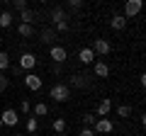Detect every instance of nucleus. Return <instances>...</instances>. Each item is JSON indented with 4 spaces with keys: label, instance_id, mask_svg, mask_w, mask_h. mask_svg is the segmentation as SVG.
I'll return each mask as SVG.
<instances>
[{
    "label": "nucleus",
    "instance_id": "a878e982",
    "mask_svg": "<svg viewBox=\"0 0 146 136\" xmlns=\"http://www.w3.org/2000/svg\"><path fill=\"white\" fill-rule=\"evenodd\" d=\"M68 29H71V24H68L66 20H63V22H56V32H61V34H63V32H68Z\"/></svg>",
    "mask_w": 146,
    "mask_h": 136
},
{
    "label": "nucleus",
    "instance_id": "4468645a",
    "mask_svg": "<svg viewBox=\"0 0 146 136\" xmlns=\"http://www.w3.org/2000/svg\"><path fill=\"white\" fill-rule=\"evenodd\" d=\"M110 24H112V29H117V32H122L127 27V17L124 15H115L112 20H110Z\"/></svg>",
    "mask_w": 146,
    "mask_h": 136
},
{
    "label": "nucleus",
    "instance_id": "cd10ccee",
    "mask_svg": "<svg viewBox=\"0 0 146 136\" xmlns=\"http://www.w3.org/2000/svg\"><path fill=\"white\" fill-rule=\"evenodd\" d=\"M20 112H22V114H29V112H32V105L27 102V100H22V105H20Z\"/></svg>",
    "mask_w": 146,
    "mask_h": 136
},
{
    "label": "nucleus",
    "instance_id": "dca6fc26",
    "mask_svg": "<svg viewBox=\"0 0 146 136\" xmlns=\"http://www.w3.org/2000/svg\"><path fill=\"white\" fill-rule=\"evenodd\" d=\"M46 114H49V105H46V102H36L32 117H36V119H39V117H46Z\"/></svg>",
    "mask_w": 146,
    "mask_h": 136
},
{
    "label": "nucleus",
    "instance_id": "bb28decb",
    "mask_svg": "<svg viewBox=\"0 0 146 136\" xmlns=\"http://www.w3.org/2000/svg\"><path fill=\"white\" fill-rule=\"evenodd\" d=\"M51 73L54 75H61L63 73V63H51Z\"/></svg>",
    "mask_w": 146,
    "mask_h": 136
},
{
    "label": "nucleus",
    "instance_id": "e433bc0d",
    "mask_svg": "<svg viewBox=\"0 0 146 136\" xmlns=\"http://www.w3.org/2000/svg\"><path fill=\"white\" fill-rule=\"evenodd\" d=\"M0 42H3V39H0Z\"/></svg>",
    "mask_w": 146,
    "mask_h": 136
},
{
    "label": "nucleus",
    "instance_id": "1a4fd4ad",
    "mask_svg": "<svg viewBox=\"0 0 146 136\" xmlns=\"http://www.w3.org/2000/svg\"><path fill=\"white\" fill-rule=\"evenodd\" d=\"M34 66H36V56L32 51H25L20 56V68H25V71H34Z\"/></svg>",
    "mask_w": 146,
    "mask_h": 136
},
{
    "label": "nucleus",
    "instance_id": "20e7f679",
    "mask_svg": "<svg viewBox=\"0 0 146 136\" xmlns=\"http://www.w3.org/2000/svg\"><path fill=\"white\" fill-rule=\"evenodd\" d=\"M112 129H115V124L107 119V117H98L93 124V131L95 134H112Z\"/></svg>",
    "mask_w": 146,
    "mask_h": 136
},
{
    "label": "nucleus",
    "instance_id": "ddd939ff",
    "mask_svg": "<svg viewBox=\"0 0 146 136\" xmlns=\"http://www.w3.org/2000/svg\"><path fill=\"white\" fill-rule=\"evenodd\" d=\"M54 39H56V32H54L51 27H44V29L39 32V42L42 44H54Z\"/></svg>",
    "mask_w": 146,
    "mask_h": 136
},
{
    "label": "nucleus",
    "instance_id": "a211bd4d",
    "mask_svg": "<svg viewBox=\"0 0 146 136\" xmlns=\"http://www.w3.org/2000/svg\"><path fill=\"white\" fill-rule=\"evenodd\" d=\"M20 20L25 22V24H32V22L36 20V15H34V10H29V7H25V10H20Z\"/></svg>",
    "mask_w": 146,
    "mask_h": 136
},
{
    "label": "nucleus",
    "instance_id": "f03ea898",
    "mask_svg": "<svg viewBox=\"0 0 146 136\" xmlns=\"http://www.w3.org/2000/svg\"><path fill=\"white\" fill-rule=\"evenodd\" d=\"M68 85H73V88H83V90H88L90 85H93V73H73L71 75V83Z\"/></svg>",
    "mask_w": 146,
    "mask_h": 136
},
{
    "label": "nucleus",
    "instance_id": "f3484780",
    "mask_svg": "<svg viewBox=\"0 0 146 136\" xmlns=\"http://www.w3.org/2000/svg\"><path fill=\"white\" fill-rule=\"evenodd\" d=\"M49 17H51V20H54V24H56V22H63V20H66V12H63V7L54 5V10L49 12Z\"/></svg>",
    "mask_w": 146,
    "mask_h": 136
},
{
    "label": "nucleus",
    "instance_id": "2f4dec72",
    "mask_svg": "<svg viewBox=\"0 0 146 136\" xmlns=\"http://www.w3.org/2000/svg\"><path fill=\"white\" fill-rule=\"evenodd\" d=\"M12 136H25V134H12Z\"/></svg>",
    "mask_w": 146,
    "mask_h": 136
},
{
    "label": "nucleus",
    "instance_id": "f704fd0d",
    "mask_svg": "<svg viewBox=\"0 0 146 136\" xmlns=\"http://www.w3.org/2000/svg\"><path fill=\"white\" fill-rule=\"evenodd\" d=\"M56 136H66V134H56Z\"/></svg>",
    "mask_w": 146,
    "mask_h": 136
},
{
    "label": "nucleus",
    "instance_id": "6ab92c4d",
    "mask_svg": "<svg viewBox=\"0 0 146 136\" xmlns=\"http://www.w3.org/2000/svg\"><path fill=\"white\" fill-rule=\"evenodd\" d=\"M17 34H20V37H34V27L32 24H25V22H20V27H17Z\"/></svg>",
    "mask_w": 146,
    "mask_h": 136
},
{
    "label": "nucleus",
    "instance_id": "5701e85b",
    "mask_svg": "<svg viewBox=\"0 0 146 136\" xmlns=\"http://www.w3.org/2000/svg\"><path fill=\"white\" fill-rule=\"evenodd\" d=\"M80 119H83V126H93V124H95V119H98V117H95L93 112H88V114H83V117H80Z\"/></svg>",
    "mask_w": 146,
    "mask_h": 136
},
{
    "label": "nucleus",
    "instance_id": "7c9ffc66",
    "mask_svg": "<svg viewBox=\"0 0 146 136\" xmlns=\"http://www.w3.org/2000/svg\"><path fill=\"white\" fill-rule=\"evenodd\" d=\"M78 136H95V131H93V126H83Z\"/></svg>",
    "mask_w": 146,
    "mask_h": 136
},
{
    "label": "nucleus",
    "instance_id": "0eeeda50",
    "mask_svg": "<svg viewBox=\"0 0 146 136\" xmlns=\"http://www.w3.org/2000/svg\"><path fill=\"white\" fill-rule=\"evenodd\" d=\"M49 56H51L54 63H63L68 58V51L63 46H58V44H51V46H49Z\"/></svg>",
    "mask_w": 146,
    "mask_h": 136
},
{
    "label": "nucleus",
    "instance_id": "9d476101",
    "mask_svg": "<svg viewBox=\"0 0 146 136\" xmlns=\"http://www.w3.org/2000/svg\"><path fill=\"white\" fill-rule=\"evenodd\" d=\"M110 112H112V100H110V97L100 100L98 107H95V117H107Z\"/></svg>",
    "mask_w": 146,
    "mask_h": 136
},
{
    "label": "nucleus",
    "instance_id": "473e14b6",
    "mask_svg": "<svg viewBox=\"0 0 146 136\" xmlns=\"http://www.w3.org/2000/svg\"><path fill=\"white\" fill-rule=\"evenodd\" d=\"M0 3H10V0H0Z\"/></svg>",
    "mask_w": 146,
    "mask_h": 136
},
{
    "label": "nucleus",
    "instance_id": "9b49d317",
    "mask_svg": "<svg viewBox=\"0 0 146 136\" xmlns=\"http://www.w3.org/2000/svg\"><path fill=\"white\" fill-rule=\"evenodd\" d=\"M78 61L83 63V66H90V63H95V53H93V49L90 46H83L78 51Z\"/></svg>",
    "mask_w": 146,
    "mask_h": 136
},
{
    "label": "nucleus",
    "instance_id": "f257e3e1",
    "mask_svg": "<svg viewBox=\"0 0 146 136\" xmlns=\"http://www.w3.org/2000/svg\"><path fill=\"white\" fill-rule=\"evenodd\" d=\"M49 97H51L54 102H66V100L71 97V85H68V83H56V85H51Z\"/></svg>",
    "mask_w": 146,
    "mask_h": 136
},
{
    "label": "nucleus",
    "instance_id": "4c0bfd02",
    "mask_svg": "<svg viewBox=\"0 0 146 136\" xmlns=\"http://www.w3.org/2000/svg\"><path fill=\"white\" fill-rule=\"evenodd\" d=\"M93 3H95V0H93Z\"/></svg>",
    "mask_w": 146,
    "mask_h": 136
},
{
    "label": "nucleus",
    "instance_id": "412c9836",
    "mask_svg": "<svg viewBox=\"0 0 146 136\" xmlns=\"http://www.w3.org/2000/svg\"><path fill=\"white\" fill-rule=\"evenodd\" d=\"M25 126H27V134H36V129H39V119H36V117H29Z\"/></svg>",
    "mask_w": 146,
    "mask_h": 136
},
{
    "label": "nucleus",
    "instance_id": "4be33fe9",
    "mask_svg": "<svg viewBox=\"0 0 146 136\" xmlns=\"http://www.w3.org/2000/svg\"><path fill=\"white\" fill-rule=\"evenodd\" d=\"M51 129H54V134H66V119H54Z\"/></svg>",
    "mask_w": 146,
    "mask_h": 136
},
{
    "label": "nucleus",
    "instance_id": "39448f33",
    "mask_svg": "<svg viewBox=\"0 0 146 136\" xmlns=\"http://www.w3.org/2000/svg\"><path fill=\"white\" fill-rule=\"evenodd\" d=\"M0 121H3L5 126H17V124H20V114H17L12 107H7V110L0 112Z\"/></svg>",
    "mask_w": 146,
    "mask_h": 136
},
{
    "label": "nucleus",
    "instance_id": "393cba45",
    "mask_svg": "<svg viewBox=\"0 0 146 136\" xmlns=\"http://www.w3.org/2000/svg\"><path fill=\"white\" fill-rule=\"evenodd\" d=\"M7 85H10V78H7L5 73H0V95L7 90Z\"/></svg>",
    "mask_w": 146,
    "mask_h": 136
},
{
    "label": "nucleus",
    "instance_id": "b1692460",
    "mask_svg": "<svg viewBox=\"0 0 146 136\" xmlns=\"http://www.w3.org/2000/svg\"><path fill=\"white\" fill-rule=\"evenodd\" d=\"M129 114H131V107L129 105H119V107H117V117H124V119H127Z\"/></svg>",
    "mask_w": 146,
    "mask_h": 136
},
{
    "label": "nucleus",
    "instance_id": "aec40b11",
    "mask_svg": "<svg viewBox=\"0 0 146 136\" xmlns=\"http://www.w3.org/2000/svg\"><path fill=\"white\" fill-rule=\"evenodd\" d=\"M10 68V53L7 51H0V73H5Z\"/></svg>",
    "mask_w": 146,
    "mask_h": 136
},
{
    "label": "nucleus",
    "instance_id": "c9c22d12",
    "mask_svg": "<svg viewBox=\"0 0 146 136\" xmlns=\"http://www.w3.org/2000/svg\"><path fill=\"white\" fill-rule=\"evenodd\" d=\"M39 3H46V0H39Z\"/></svg>",
    "mask_w": 146,
    "mask_h": 136
},
{
    "label": "nucleus",
    "instance_id": "c85d7f7f",
    "mask_svg": "<svg viewBox=\"0 0 146 136\" xmlns=\"http://www.w3.org/2000/svg\"><path fill=\"white\" fill-rule=\"evenodd\" d=\"M83 3H85V0H68V7H73V10H80V7H83Z\"/></svg>",
    "mask_w": 146,
    "mask_h": 136
},
{
    "label": "nucleus",
    "instance_id": "72a5a7b5",
    "mask_svg": "<svg viewBox=\"0 0 146 136\" xmlns=\"http://www.w3.org/2000/svg\"><path fill=\"white\" fill-rule=\"evenodd\" d=\"M3 126H5V124H3V121H0V129H3Z\"/></svg>",
    "mask_w": 146,
    "mask_h": 136
},
{
    "label": "nucleus",
    "instance_id": "2eb2a0df",
    "mask_svg": "<svg viewBox=\"0 0 146 136\" xmlns=\"http://www.w3.org/2000/svg\"><path fill=\"white\" fill-rule=\"evenodd\" d=\"M12 20H15V15H12L10 10H3V12H0V27H3V29H7V27L12 24Z\"/></svg>",
    "mask_w": 146,
    "mask_h": 136
},
{
    "label": "nucleus",
    "instance_id": "423d86ee",
    "mask_svg": "<svg viewBox=\"0 0 146 136\" xmlns=\"http://www.w3.org/2000/svg\"><path fill=\"white\" fill-rule=\"evenodd\" d=\"M93 53L95 56H107L110 51H112V44L107 42V39H93Z\"/></svg>",
    "mask_w": 146,
    "mask_h": 136
},
{
    "label": "nucleus",
    "instance_id": "6e6552de",
    "mask_svg": "<svg viewBox=\"0 0 146 136\" xmlns=\"http://www.w3.org/2000/svg\"><path fill=\"white\" fill-rule=\"evenodd\" d=\"M25 85H27L29 90H34V92H39V90H42V85H44V80L39 78L36 73H27V75H25Z\"/></svg>",
    "mask_w": 146,
    "mask_h": 136
},
{
    "label": "nucleus",
    "instance_id": "c756f323",
    "mask_svg": "<svg viewBox=\"0 0 146 136\" xmlns=\"http://www.w3.org/2000/svg\"><path fill=\"white\" fill-rule=\"evenodd\" d=\"M10 3H15V10H17V12L27 7V0H10Z\"/></svg>",
    "mask_w": 146,
    "mask_h": 136
},
{
    "label": "nucleus",
    "instance_id": "7ed1b4c3",
    "mask_svg": "<svg viewBox=\"0 0 146 136\" xmlns=\"http://www.w3.org/2000/svg\"><path fill=\"white\" fill-rule=\"evenodd\" d=\"M141 7H144V0H127V3H124V12H122V15H124L127 20H131V17H136L141 12Z\"/></svg>",
    "mask_w": 146,
    "mask_h": 136
},
{
    "label": "nucleus",
    "instance_id": "f8f14e48",
    "mask_svg": "<svg viewBox=\"0 0 146 136\" xmlns=\"http://www.w3.org/2000/svg\"><path fill=\"white\" fill-rule=\"evenodd\" d=\"M93 75H95V78H107V75H110V66L105 61H95L93 63Z\"/></svg>",
    "mask_w": 146,
    "mask_h": 136
}]
</instances>
